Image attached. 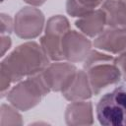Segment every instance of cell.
<instances>
[{
	"label": "cell",
	"instance_id": "17",
	"mask_svg": "<svg viewBox=\"0 0 126 126\" xmlns=\"http://www.w3.org/2000/svg\"><path fill=\"white\" fill-rule=\"evenodd\" d=\"M11 44H12V40L9 34H1V42H0L1 57H4L5 53L10 49Z\"/></svg>",
	"mask_w": 126,
	"mask_h": 126
},
{
	"label": "cell",
	"instance_id": "12",
	"mask_svg": "<svg viewBox=\"0 0 126 126\" xmlns=\"http://www.w3.org/2000/svg\"><path fill=\"white\" fill-rule=\"evenodd\" d=\"M75 25L85 35L96 37L104 31V27L106 26L105 15L99 8L79 18L75 22Z\"/></svg>",
	"mask_w": 126,
	"mask_h": 126
},
{
	"label": "cell",
	"instance_id": "1",
	"mask_svg": "<svg viewBox=\"0 0 126 126\" xmlns=\"http://www.w3.org/2000/svg\"><path fill=\"white\" fill-rule=\"evenodd\" d=\"M49 64V58L41 45L28 41L17 46L1 61V94L9 91L12 83L41 73Z\"/></svg>",
	"mask_w": 126,
	"mask_h": 126
},
{
	"label": "cell",
	"instance_id": "2",
	"mask_svg": "<svg viewBox=\"0 0 126 126\" xmlns=\"http://www.w3.org/2000/svg\"><path fill=\"white\" fill-rule=\"evenodd\" d=\"M84 70L94 94H98L103 89L118 83L122 77L116 57L98 49L91 51L84 61Z\"/></svg>",
	"mask_w": 126,
	"mask_h": 126
},
{
	"label": "cell",
	"instance_id": "9",
	"mask_svg": "<svg viewBox=\"0 0 126 126\" xmlns=\"http://www.w3.org/2000/svg\"><path fill=\"white\" fill-rule=\"evenodd\" d=\"M94 46L103 52L119 56L126 52V28L107 27L94 40Z\"/></svg>",
	"mask_w": 126,
	"mask_h": 126
},
{
	"label": "cell",
	"instance_id": "11",
	"mask_svg": "<svg viewBox=\"0 0 126 126\" xmlns=\"http://www.w3.org/2000/svg\"><path fill=\"white\" fill-rule=\"evenodd\" d=\"M65 122L67 125H91L94 123L93 104L91 101H71L66 107Z\"/></svg>",
	"mask_w": 126,
	"mask_h": 126
},
{
	"label": "cell",
	"instance_id": "10",
	"mask_svg": "<svg viewBox=\"0 0 126 126\" xmlns=\"http://www.w3.org/2000/svg\"><path fill=\"white\" fill-rule=\"evenodd\" d=\"M61 93L69 101L89 99L94 94L86 71L78 70L69 85Z\"/></svg>",
	"mask_w": 126,
	"mask_h": 126
},
{
	"label": "cell",
	"instance_id": "8",
	"mask_svg": "<svg viewBox=\"0 0 126 126\" xmlns=\"http://www.w3.org/2000/svg\"><path fill=\"white\" fill-rule=\"evenodd\" d=\"M92 51V42L76 31H68L62 38V53L65 60L71 63L85 61Z\"/></svg>",
	"mask_w": 126,
	"mask_h": 126
},
{
	"label": "cell",
	"instance_id": "16",
	"mask_svg": "<svg viewBox=\"0 0 126 126\" xmlns=\"http://www.w3.org/2000/svg\"><path fill=\"white\" fill-rule=\"evenodd\" d=\"M76 1L90 12L95 10L96 7L101 6V4L104 2V0H76Z\"/></svg>",
	"mask_w": 126,
	"mask_h": 126
},
{
	"label": "cell",
	"instance_id": "15",
	"mask_svg": "<svg viewBox=\"0 0 126 126\" xmlns=\"http://www.w3.org/2000/svg\"><path fill=\"white\" fill-rule=\"evenodd\" d=\"M14 30V21L12 18L2 13L1 14V34H9Z\"/></svg>",
	"mask_w": 126,
	"mask_h": 126
},
{
	"label": "cell",
	"instance_id": "14",
	"mask_svg": "<svg viewBox=\"0 0 126 126\" xmlns=\"http://www.w3.org/2000/svg\"><path fill=\"white\" fill-rule=\"evenodd\" d=\"M18 108L12 104L2 103L0 108V125H22V115L18 112Z\"/></svg>",
	"mask_w": 126,
	"mask_h": 126
},
{
	"label": "cell",
	"instance_id": "5",
	"mask_svg": "<svg viewBox=\"0 0 126 126\" xmlns=\"http://www.w3.org/2000/svg\"><path fill=\"white\" fill-rule=\"evenodd\" d=\"M70 31V24L66 17L55 15L47 20L44 29V34L39 39V44L45 54L52 61H62V38Z\"/></svg>",
	"mask_w": 126,
	"mask_h": 126
},
{
	"label": "cell",
	"instance_id": "3",
	"mask_svg": "<svg viewBox=\"0 0 126 126\" xmlns=\"http://www.w3.org/2000/svg\"><path fill=\"white\" fill-rule=\"evenodd\" d=\"M49 92L39 73L18 82L7 92L6 97L10 104L19 110L28 111L36 106Z\"/></svg>",
	"mask_w": 126,
	"mask_h": 126
},
{
	"label": "cell",
	"instance_id": "6",
	"mask_svg": "<svg viewBox=\"0 0 126 126\" xmlns=\"http://www.w3.org/2000/svg\"><path fill=\"white\" fill-rule=\"evenodd\" d=\"M45 18L43 13L33 7H23L14 18L15 33L24 39H32L37 37L44 28Z\"/></svg>",
	"mask_w": 126,
	"mask_h": 126
},
{
	"label": "cell",
	"instance_id": "19",
	"mask_svg": "<svg viewBox=\"0 0 126 126\" xmlns=\"http://www.w3.org/2000/svg\"><path fill=\"white\" fill-rule=\"evenodd\" d=\"M25 1L26 3L30 4L31 6H33V7H36V6H40L42 5L46 0H23Z\"/></svg>",
	"mask_w": 126,
	"mask_h": 126
},
{
	"label": "cell",
	"instance_id": "18",
	"mask_svg": "<svg viewBox=\"0 0 126 126\" xmlns=\"http://www.w3.org/2000/svg\"><path fill=\"white\" fill-rule=\"evenodd\" d=\"M116 61H117V64L119 66V69L121 71V76L126 81V52L117 56Z\"/></svg>",
	"mask_w": 126,
	"mask_h": 126
},
{
	"label": "cell",
	"instance_id": "4",
	"mask_svg": "<svg viewBox=\"0 0 126 126\" xmlns=\"http://www.w3.org/2000/svg\"><path fill=\"white\" fill-rule=\"evenodd\" d=\"M98 122L105 126H126V89L115 88L98 100L95 107Z\"/></svg>",
	"mask_w": 126,
	"mask_h": 126
},
{
	"label": "cell",
	"instance_id": "7",
	"mask_svg": "<svg viewBox=\"0 0 126 126\" xmlns=\"http://www.w3.org/2000/svg\"><path fill=\"white\" fill-rule=\"evenodd\" d=\"M78 69L71 62L54 61L40 73L50 92H62L71 82Z\"/></svg>",
	"mask_w": 126,
	"mask_h": 126
},
{
	"label": "cell",
	"instance_id": "13",
	"mask_svg": "<svg viewBox=\"0 0 126 126\" xmlns=\"http://www.w3.org/2000/svg\"><path fill=\"white\" fill-rule=\"evenodd\" d=\"M100 9L105 15L107 27L126 28V3L124 0H104Z\"/></svg>",
	"mask_w": 126,
	"mask_h": 126
}]
</instances>
